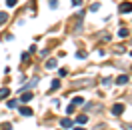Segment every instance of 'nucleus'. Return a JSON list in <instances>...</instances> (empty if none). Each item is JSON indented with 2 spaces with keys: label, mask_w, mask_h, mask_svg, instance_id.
<instances>
[{
  "label": "nucleus",
  "mask_w": 132,
  "mask_h": 130,
  "mask_svg": "<svg viewBox=\"0 0 132 130\" xmlns=\"http://www.w3.org/2000/svg\"><path fill=\"white\" fill-rule=\"evenodd\" d=\"M72 4H74V6H80V4H82V0H72Z\"/></svg>",
  "instance_id": "nucleus-23"
},
{
  "label": "nucleus",
  "mask_w": 132,
  "mask_h": 130,
  "mask_svg": "<svg viewBox=\"0 0 132 130\" xmlns=\"http://www.w3.org/2000/svg\"><path fill=\"white\" fill-rule=\"evenodd\" d=\"M126 82H128V76H126V74H122V76L116 78V84H126Z\"/></svg>",
  "instance_id": "nucleus-10"
},
{
  "label": "nucleus",
  "mask_w": 132,
  "mask_h": 130,
  "mask_svg": "<svg viewBox=\"0 0 132 130\" xmlns=\"http://www.w3.org/2000/svg\"><path fill=\"white\" fill-rule=\"evenodd\" d=\"M32 98H34V94H32V92H24V94L20 96V102H24V104H26V102H30Z\"/></svg>",
  "instance_id": "nucleus-4"
},
{
  "label": "nucleus",
  "mask_w": 132,
  "mask_h": 130,
  "mask_svg": "<svg viewBox=\"0 0 132 130\" xmlns=\"http://www.w3.org/2000/svg\"><path fill=\"white\" fill-rule=\"evenodd\" d=\"M60 88V80H52V84H50V90H56Z\"/></svg>",
  "instance_id": "nucleus-14"
},
{
  "label": "nucleus",
  "mask_w": 132,
  "mask_h": 130,
  "mask_svg": "<svg viewBox=\"0 0 132 130\" xmlns=\"http://www.w3.org/2000/svg\"><path fill=\"white\" fill-rule=\"evenodd\" d=\"M16 104H18L16 100H10V102H8V108H14V106H16Z\"/></svg>",
  "instance_id": "nucleus-22"
},
{
  "label": "nucleus",
  "mask_w": 132,
  "mask_h": 130,
  "mask_svg": "<svg viewBox=\"0 0 132 130\" xmlns=\"http://www.w3.org/2000/svg\"><path fill=\"white\" fill-rule=\"evenodd\" d=\"M72 104H74V106L84 104V98H82V96H74V98H72Z\"/></svg>",
  "instance_id": "nucleus-7"
},
{
  "label": "nucleus",
  "mask_w": 132,
  "mask_h": 130,
  "mask_svg": "<svg viewBox=\"0 0 132 130\" xmlns=\"http://www.w3.org/2000/svg\"><path fill=\"white\" fill-rule=\"evenodd\" d=\"M128 28H120V32H118V36H120V38H126V36H128Z\"/></svg>",
  "instance_id": "nucleus-12"
},
{
  "label": "nucleus",
  "mask_w": 132,
  "mask_h": 130,
  "mask_svg": "<svg viewBox=\"0 0 132 130\" xmlns=\"http://www.w3.org/2000/svg\"><path fill=\"white\" fill-rule=\"evenodd\" d=\"M44 66H46L48 70H52V68H56V60H54V58H50V60H48V62H46Z\"/></svg>",
  "instance_id": "nucleus-9"
},
{
  "label": "nucleus",
  "mask_w": 132,
  "mask_h": 130,
  "mask_svg": "<svg viewBox=\"0 0 132 130\" xmlns=\"http://www.w3.org/2000/svg\"><path fill=\"white\" fill-rule=\"evenodd\" d=\"M60 124H62V128H72V120L70 118H62Z\"/></svg>",
  "instance_id": "nucleus-5"
},
{
  "label": "nucleus",
  "mask_w": 132,
  "mask_h": 130,
  "mask_svg": "<svg viewBox=\"0 0 132 130\" xmlns=\"http://www.w3.org/2000/svg\"><path fill=\"white\" fill-rule=\"evenodd\" d=\"M76 56H78V58H86V52H84V50H78V52H76Z\"/></svg>",
  "instance_id": "nucleus-18"
},
{
  "label": "nucleus",
  "mask_w": 132,
  "mask_h": 130,
  "mask_svg": "<svg viewBox=\"0 0 132 130\" xmlns=\"http://www.w3.org/2000/svg\"><path fill=\"white\" fill-rule=\"evenodd\" d=\"M102 84H104V86H110V84H112V78H104V80H102Z\"/></svg>",
  "instance_id": "nucleus-19"
},
{
  "label": "nucleus",
  "mask_w": 132,
  "mask_h": 130,
  "mask_svg": "<svg viewBox=\"0 0 132 130\" xmlns=\"http://www.w3.org/2000/svg\"><path fill=\"white\" fill-rule=\"evenodd\" d=\"M100 8V4H98V2H94V4H92V6H90V10H92V12H96V10H98Z\"/></svg>",
  "instance_id": "nucleus-17"
},
{
  "label": "nucleus",
  "mask_w": 132,
  "mask_h": 130,
  "mask_svg": "<svg viewBox=\"0 0 132 130\" xmlns=\"http://www.w3.org/2000/svg\"><path fill=\"white\" fill-rule=\"evenodd\" d=\"M0 128H2V130H12V124H10V122H4Z\"/></svg>",
  "instance_id": "nucleus-15"
},
{
  "label": "nucleus",
  "mask_w": 132,
  "mask_h": 130,
  "mask_svg": "<svg viewBox=\"0 0 132 130\" xmlns=\"http://www.w3.org/2000/svg\"><path fill=\"white\" fill-rule=\"evenodd\" d=\"M74 130H86V128H74Z\"/></svg>",
  "instance_id": "nucleus-25"
},
{
  "label": "nucleus",
  "mask_w": 132,
  "mask_h": 130,
  "mask_svg": "<svg viewBox=\"0 0 132 130\" xmlns=\"http://www.w3.org/2000/svg\"><path fill=\"white\" fill-rule=\"evenodd\" d=\"M74 108H76L74 104H70V106H68V108H66V114H72V112H74Z\"/></svg>",
  "instance_id": "nucleus-16"
},
{
  "label": "nucleus",
  "mask_w": 132,
  "mask_h": 130,
  "mask_svg": "<svg viewBox=\"0 0 132 130\" xmlns=\"http://www.w3.org/2000/svg\"><path fill=\"white\" fill-rule=\"evenodd\" d=\"M20 114H22V116H32L34 112L28 108V106H22V108H20Z\"/></svg>",
  "instance_id": "nucleus-6"
},
{
  "label": "nucleus",
  "mask_w": 132,
  "mask_h": 130,
  "mask_svg": "<svg viewBox=\"0 0 132 130\" xmlns=\"http://www.w3.org/2000/svg\"><path fill=\"white\" fill-rule=\"evenodd\" d=\"M10 90L8 88H0V100H4V98H8Z\"/></svg>",
  "instance_id": "nucleus-8"
},
{
  "label": "nucleus",
  "mask_w": 132,
  "mask_h": 130,
  "mask_svg": "<svg viewBox=\"0 0 132 130\" xmlns=\"http://www.w3.org/2000/svg\"><path fill=\"white\" fill-rule=\"evenodd\" d=\"M124 128H126V130H132V124H126V126H124Z\"/></svg>",
  "instance_id": "nucleus-24"
},
{
  "label": "nucleus",
  "mask_w": 132,
  "mask_h": 130,
  "mask_svg": "<svg viewBox=\"0 0 132 130\" xmlns=\"http://www.w3.org/2000/svg\"><path fill=\"white\" fill-rule=\"evenodd\" d=\"M96 110H102V106L100 104H96V102H92V104H86V112H96Z\"/></svg>",
  "instance_id": "nucleus-2"
},
{
  "label": "nucleus",
  "mask_w": 132,
  "mask_h": 130,
  "mask_svg": "<svg viewBox=\"0 0 132 130\" xmlns=\"http://www.w3.org/2000/svg\"><path fill=\"white\" fill-rule=\"evenodd\" d=\"M120 12H122V14L132 12V2H122V4H120Z\"/></svg>",
  "instance_id": "nucleus-3"
},
{
  "label": "nucleus",
  "mask_w": 132,
  "mask_h": 130,
  "mask_svg": "<svg viewBox=\"0 0 132 130\" xmlns=\"http://www.w3.org/2000/svg\"><path fill=\"white\" fill-rule=\"evenodd\" d=\"M86 120H88V116H86V114H80V116L76 118V122H78V124H84Z\"/></svg>",
  "instance_id": "nucleus-11"
},
{
  "label": "nucleus",
  "mask_w": 132,
  "mask_h": 130,
  "mask_svg": "<svg viewBox=\"0 0 132 130\" xmlns=\"http://www.w3.org/2000/svg\"><path fill=\"white\" fill-rule=\"evenodd\" d=\"M6 20H8V14H6V12H0V26L4 24Z\"/></svg>",
  "instance_id": "nucleus-13"
},
{
  "label": "nucleus",
  "mask_w": 132,
  "mask_h": 130,
  "mask_svg": "<svg viewBox=\"0 0 132 130\" xmlns=\"http://www.w3.org/2000/svg\"><path fill=\"white\" fill-rule=\"evenodd\" d=\"M50 8H58V2H56V0H50Z\"/></svg>",
  "instance_id": "nucleus-20"
},
{
  "label": "nucleus",
  "mask_w": 132,
  "mask_h": 130,
  "mask_svg": "<svg viewBox=\"0 0 132 130\" xmlns=\"http://www.w3.org/2000/svg\"><path fill=\"white\" fill-rule=\"evenodd\" d=\"M16 2H18V0H6V4H8V6H16Z\"/></svg>",
  "instance_id": "nucleus-21"
},
{
  "label": "nucleus",
  "mask_w": 132,
  "mask_h": 130,
  "mask_svg": "<svg viewBox=\"0 0 132 130\" xmlns=\"http://www.w3.org/2000/svg\"><path fill=\"white\" fill-rule=\"evenodd\" d=\"M122 112H124V104H114L112 106V114H114V116H122Z\"/></svg>",
  "instance_id": "nucleus-1"
}]
</instances>
